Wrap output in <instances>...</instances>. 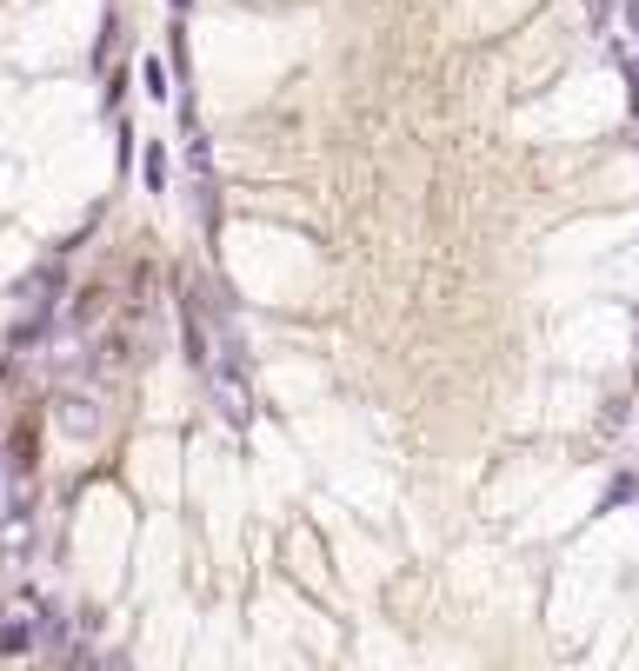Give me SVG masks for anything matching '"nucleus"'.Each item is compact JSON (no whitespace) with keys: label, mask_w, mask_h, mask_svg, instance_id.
<instances>
[{"label":"nucleus","mask_w":639,"mask_h":671,"mask_svg":"<svg viewBox=\"0 0 639 671\" xmlns=\"http://www.w3.org/2000/svg\"><path fill=\"white\" fill-rule=\"evenodd\" d=\"M47 326H54V306H47V299H27V313L8 326V346H14V353H34V346H47Z\"/></svg>","instance_id":"nucleus-3"},{"label":"nucleus","mask_w":639,"mask_h":671,"mask_svg":"<svg viewBox=\"0 0 639 671\" xmlns=\"http://www.w3.org/2000/svg\"><path fill=\"white\" fill-rule=\"evenodd\" d=\"M140 187L147 193H167L174 187V160H167V146H160V140L140 146Z\"/></svg>","instance_id":"nucleus-4"},{"label":"nucleus","mask_w":639,"mask_h":671,"mask_svg":"<svg viewBox=\"0 0 639 671\" xmlns=\"http://www.w3.org/2000/svg\"><path fill=\"white\" fill-rule=\"evenodd\" d=\"M0 485H8V459H0Z\"/></svg>","instance_id":"nucleus-9"},{"label":"nucleus","mask_w":639,"mask_h":671,"mask_svg":"<svg viewBox=\"0 0 639 671\" xmlns=\"http://www.w3.org/2000/svg\"><path fill=\"white\" fill-rule=\"evenodd\" d=\"M632 498H639V472H613V485H606V498H600V506L613 513V506H632Z\"/></svg>","instance_id":"nucleus-5"},{"label":"nucleus","mask_w":639,"mask_h":671,"mask_svg":"<svg viewBox=\"0 0 639 671\" xmlns=\"http://www.w3.org/2000/svg\"><path fill=\"white\" fill-rule=\"evenodd\" d=\"M54 419H60L67 439H94V433H101V405H94V399H73V392L54 399Z\"/></svg>","instance_id":"nucleus-2"},{"label":"nucleus","mask_w":639,"mask_h":671,"mask_svg":"<svg viewBox=\"0 0 639 671\" xmlns=\"http://www.w3.org/2000/svg\"><path fill=\"white\" fill-rule=\"evenodd\" d=\"M619 8H626V34L639 40V0H619Z\"/></svg>","instance_id":"nucleus-7"},{"label":"nucleus","mask_w":639,"mask_h":671,"mask_svg":"<svg viewBox=\"0 0 639 671\" xmlns=\"http://www.w3.org/2000/svg\"><path fill=\"white\" fill-rule=\"evenodd\" d=\"M167 8H174V21H187V8H194V0H167Z\"/></svg>","instance_id":"nucleus-8"},{"label":"nucleus","mask_w":639,"mask_h":671,"mask_svg":"<svg viewBox=\"0 0 639 671\" xmlns=\"http://www.w3.org/2000/svg\"><path fill=\"white\" fill-rule=\"evenodd\" d=\"M207 392H213V405H220L226 426L247 433V419H254V399H247V346H240L233 326L220 332V353H213V366H207Z\"/></svg>","instance_id":"nucleus-1"},{"label":"nucleus","mask_w":639,"mask_h":671,"mask_svg":"<svg viewBox=\"0 0 639 671\" xmlns=\"http://www.w3.org/2000/svg\"><path fill=\"white\" fill-rule=\"evenodd\" d=\"M140 80H147V94H153V101H167V87H174V80H167V67H160V60H147V67H140Z\"/></svg>","instance_id":"nucleus-6"}]
</instances>
